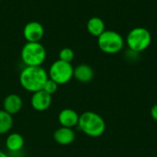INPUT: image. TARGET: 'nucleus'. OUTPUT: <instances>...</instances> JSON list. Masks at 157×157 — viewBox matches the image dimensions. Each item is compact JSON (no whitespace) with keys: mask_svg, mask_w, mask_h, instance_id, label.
I'll use <instances>...</instances> for the list:
<instances>
[{"mask_svg":"<svg viewBox=\"0 0 157 157\" xmlns=\"http://www.w3.org/2000/svg\"><path fill=\"white\" fill-rule=\"evenodd\" d=\"M152 35L151 32L143 27L132 29L127 35L126 43L129 49L135 53L145 51L151 44Z\"/></svg>","mask_w":157,"mask_h":157,"instance_id":"4","label":"nucleus"},{"mask_svg":"<svg viewBox=\"0 0 157 157\" xmlns=\"http://www.w3.org/2000/svg\"><path fill=\"white\" fill-rule=\"evenodd\" d=\"M105 23L103 19H101L98 17H93L88 19L87 24H86V29L87 31L95 37L100 36L106 29Z\"/></svg>","mask_w":157,"mask_h":157,"instance_id":"14","label":"nucleus"},{"mask_svg":"<svg viewBox=\"0 0 157 157\" xmlns=\"http://www.w3.org/2000/svg\"><path fill=\"white\" fill-rule=\"evenodd\" d=\"M0 157H9L6 153H4V152H2V151H0Z\"/></svg>","mask_w":157,"mask_h":157,"instance_id":"19","label":"nucleus"},{"mask_svg":"<svg viewBox=\"0 0 157 157\" xmlns=\"http://www.w3.org/2000/svg\"><path fill=\"white\" fill-rule=\"evenodd\" d=\"M58 86H59V85L56 82H54L53 80L48 78V80L44 84V86H43L42 90H44L46 93H48V94L52 96L58 90Z\"/></svg>","mask_w":157,"mask_h":157,"instance_id":"17","label":"nucleus"},{"mask_svg":"<svg viewBox=\"0 0 157 157\" xmlns=\"http://www.w3.org/2000/svg\"><path fill=\"white\" fill-rule=\"evenodd\" d=\"M151 116L155 121H157V104L153 106V108L151 109Z\"/></svg>","mask_w":157,"mask_h":157,"instance_id":"18","label":"nucleus"},{"mask_svg":"<svg viewBox=\"0 0 157 157\" xmlns=\"http://www.w3.org/2000/svg\"><path fill=\"white\" fill-rule=\"evenodd\" d=\"M49 78L59 86L67 84L74 77V67L71 63L57 60L52 63L48 72Z\"/></svg>","mask_w":157,"mask_h":157,"instance_id":"6","label":"nucleus"},{"mask_svg":"<svg viewBox=\"0 0 157 157\" xmlns=\"http://www.w3.org/2000/svg\"><path fill=\"white\" fill-rule=\"evenodd\" d=\"M25 144V141L23 136L20 133L13 132L8 134L6 139V147L9 152L16 153L19 152Z\"/></svg>","mask_w":157,"mask_h":157,"instance_id":"13","label":"nucleus"},{"mask_svg":"<svg viewBox=\"0 0 157 157\" xmlns=\"http://www.w3.org/2000/svg\"><path fill=\"white\" fill-rule=\"evenodd\" d=\"M98 45L99 49L108 54H115L120 52L124 46V39L114 30H105L98 37Z\"/></svg>","mask_w":157,"mask_h":157,"instance_id":"5","label":"nucleus"},{"mask_svg":"<svg viewBox=\"0 0 157 157\" xmlns=\"http://www.w3.org/2000/svg\"><path fill=\"white\" fill-rule=\"evenodd\" d=\"M14 124L13 116L5 111L4 109H0V135L6 134L12 129Z\"/></svg>","mask_w":157,"mask_h":157,"instance_id":"15","label":"nucleus"},{"mask_svg":"<svg viewBox=\"0 0 157 157\" xmlns=\"http://www.w3.org/2000/svg\"><path fill=\"white\" fill-rule=\"evenodd\" d=\"M74 77L80 83H88L94 77V71L90 65L82 63L74 68Z\"/></svg>","mask_w":157,"mask_h":157,"instance_id":"12","label":"nucleus"},{"mask_svg":"<svg viewBox=\"0 0 157 157\" xmlns=\"http://www.w3.org/2000/svg\"><path fill=\"white\" fill-rule=\"evenodd\" d=\"M78 113L72 109H63L58 115V121L62 127L74 128L78 125L79 121Z\"/></svg>","mask_w":157,"mask_h":157,"instance_id":"10","label":"nucleus"},{"mask_svg":"<svg viewBox=\"0 0 157 157\" xmlns=\"http://www.w3.org/2000/svg\"><path fill=\"white\" fill-rule=\"evenodd\" d=\"M54 141L61 145H69L74 143L75 139V133L72 128L60 127L53 133Z\"/></svg>","mask_w":157,"mask_h":157,"instance_id":"11","label":"nucleus"},{"mask_svg":"<svg viewBox=\"0 0 157 157\" xmlns=\"http://www.w3.org/2000/svg\"><path fill=\"white\" fill-rule=\"evenodd\" d=\"M23 107V100L17 94L7 95L3 101V109L10 115L17 114Z\"/></svg>","mask_w":157,"mask_h":157,"instance_id":"9","label":"nucleus"},{"mask_svg":"<svg viewBox=\"0 0 157 157\" xmlns=\"http://www.w3.org/2000/svg\"><path fill=\"white\" fill-rule=\"evenodd\" d=\"M46 56V49L40 42H27L20 52L21 60L26 66H41Z\"/></svg>","mask_w":157,"mask_h":157,"instance_id":"3","label":"nucleus"},{"mask_svg":"<svg viewBox=\"0 0 157 157\" xmlns=\"http://www.w3.org/2000/svg\"><path fill=\"white\" fill-rule=\"evenodd\" d=\"M75 58V52L71 48L65 47L63 48L60 52H59V60L66 62V63H71Z\"/></svg>","mask_w":157,"mask_h":157,"instance_id":"16","label":"nucleus"},{"mask_svg":"<svg viewBox=\"0 0 157 157\" xmlns=\"http://www.w3.org/2000/svg\"><path fill=\"white\" fill-rule=\"evenodd\" d=\"M23 36L27 42H40L44 36V27L38 21H29L23 29Z\"/></svg>","mask_w":157,"mask_h":157,"instance_id":"7","label":"nucleus"},{"mask_svg":"<svg viewBox=\"0 0 157 157\" xmlns=\"http://www.w3.org/2000/svg\"><path fill=\"white\" fill-rule=\"evenodd\" d=\"M77 126L85 134L90 137H99L106 130V123L103 118L93 111L82 113Z\"/></svg>","mask_w":157,"mask_h":157,"instance_id":"2","label":"nucleus"},{"mask_svg":"<svg viewBox=\"0 0 157 157\" xmlns=\"http://www.w3.org/2000/svg\"><path fill=\"white\" fill-rule=\"evenodd\" d=\"M48 72L41 66H25L19 74V84L28 92L42 90L48 80Z\"/></svg>","mask_w":157,"mask_h":157,"instance_id":"1","label":"nucleus"},{"mask_svg":"<svg viewBox=\"0 0 157 157\" xmlns=\"http://www.w3.org/2000/svg\"><path fill=\"white\" fill-rule=\"evenodd\" d=\"M52 102V95L46 93L44 90H40L35 93H32L30 104L31 107L36 111H45L47 110Z\"/></svg>","mask_w":157,"mask_h":157,"instance_id":"8","label":"nucleus"}]
</instances>
